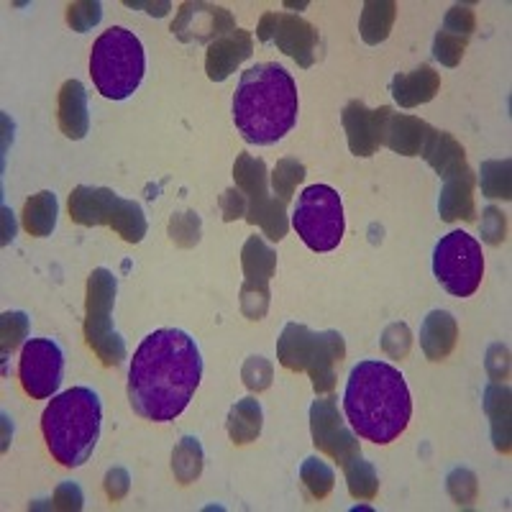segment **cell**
<instances>
[{"label": "cell", "mask_w": 512, "mask_h": 512, "mask_svg": "<svg viewBox=\"0 0 512 512\" xmlns=\"http://www.w3.org/2000/svg\"><path fill=\"white\" fill-rule=\"evenodd\" d=\"M203 379V356L190 333L159 328L136 349L128 367V402L154 423L180 418Z\"/></svg>", "instance_id": "1"}, {"label": "cell", "mask_w": 512, "mask_h": 512, "mask_svg": "<svg viewBox=\"0 0 512 512\" xmlns=\"http://www.w3.org/2000/svg\"><path fill=\"white\" fill-rule=\"evenodd\" d=\"M344 413L364 441H397L413 415V397L402 372L387 361H359L349 374L344 392Z\"/></svg>", "instance_id": "2"}, {"label": "cell", "mask_w": 512, "mask_h": 512, "mask_svg": "<svg viewBox=\"0 0 512 512\" xmlns=\"http://www.w3.org/2000/svg\"><path fill=\"white\" fill-rule=\"evenodd\" d=\"M297 85L282 64H254L233 95V123L246 144L269 146L285 139L297 123Z\"/></svg>", "instance_id": "3"}, {"label": "cell", "mask_w": 512, "mask_h": 512, "mask_svg": "<svg viewBox=\"0 0 512 512\" xmlns=\"http://www.w3.org/2000/svg\"><path fill=\"white\" fill-rule=\"evenodd\" d=\"M103 405L90 387H72L54 395L41 415V431L49 454L67 469H77L93 456L100 441Z\"/></svg>", "instance_id": "4"}, {"label": "cell", "mask_w": 512, "mask_h": 512, "mask_svg": "<svg viewBox=\"0 0 512 512\" xmlns=\"http://www.w3.org/2000/svg\"><path fill=\"white\" fill-rule=\"evenodd\" d=\"M146 72V52L134 31L113 26L95 39L90 52V75L108 100H126L139 90Z\"/></svg>", "instance_id": "5"}, {"label": "cell", "mask_w": 512, "mask_h": 512, "mask_svg": "<svg viewBox=\"0 0 512 512\" xmlns=\"http://www.w3.org/2000/svg\"><path fill=\"white\" fill-rule=\"evenodd\" d=\"M292 226L313 251H333L346 231L344 203L333 187L310 185L297 195Z\"/></svg>", "instance_id": "6"}, {"label": "cell", "mask_w": 512, "mask_h": 512, "mask_svg": "<svg viewBox=\"0 0 512 512\" xmlns=\"http://www.w3.org/2000/svg\"><path fill=\"white\" fill-rule=\"evenodd\" d=\"M433 274L448 295L472 297L484 277L482 244L466 231L441 236L433 249Z\"/></svg>", "instance_id": "7"}, {"label": "cell", "mask_w": 512, "mask_h": 512, "mask_svg": "<svg viewBox=\"0 0 512 512\" xmlns=\"http://www.w3.org/2000/svg\"><path fill=\"white\" fill-rule=\"evenodd\" d=\"M344 356V338L338 333H310L303 326H287L280 338V359L290 369H308L315 390L333 387V361Z\"/></svg>", "instance_id": "8"}, {"label": "cell", "mask_w": 512, "mask_h": 512, "mask_svg": "<svg viewBox=\"0 0 512 512\" xmlns=\"http://www.w3.org/2000/svg\"><path fill=\"white\" fill-rule=\"evenodd\" d=\"M70 213L82 226H95V223H111L123 239L131 244H139L146 233L144 210L134 200L118 198L111 190H98V187H77L70 198Z\"/></svg>", "instance_id": "9"}, {"label": "cell", "mask_w": 512, "mask_h": 512, "mask_svg": "<svg viewBox=\"0 0 512 512\" xmlns=\"http://www.w3.org/2000/svg\"><path fill=\"white\" fill-rule=\"evenodd\" d=\"M113 297H116V280L108 269H95L88 282V320L85 336L88 344L98 351L103 364L116 367L126 359V344L113 331Z\"/></svg>", "instance_id": "10"}, {"label": "cell", "mask_w": 512, "mask_h": 512, "mask_svg": "<svg viewBox=\"0 0 512 512\" xmlns=\"http://www.w3.org/2000/svg\"><path fill=\"white\" fill-rule=\"evenodd\" d=\"M21 387L34 400H49L57 395L64 379V354L52 338H29L18 359Z\"/></svg>", "instance_id": "11"}, {"label": "cell", "mask_w": 512, "mask_h": 512, "mask_svg": "<svg viewBox=\"0 0 512 512\" xmlns=\"http://www.w3.org/2000/svg\"><path fill=\"white\" fill-rule=\"evenodd\" d=\"M269 26H274V31H259V39L262 41H274L277 47L285 54H290L292 59L308 67L313 62V49H315V31L313 26H308L303 18L295 16H264Z\"/></svg>", "instance_id": "12"}, {"label": "cell", "mask_w": 512, "mask_h": 512, "mask_svg": "<svg viewBox=\"0 0 512 512\" xmlns=\"http://www.w3.org/2000/svg\"><path fill=\"white\" fill-rule=\"evenodd\" d=\"M390 118V111L382 108V111H367L361 103H354L346 108V128H349V141L351 149L361 157H367L377 149V144L382 141L384 123Z\"/></svg>", "instance_id": "13"}, {"label": "cell", "mask_w": 512, "mask_h": 512, "mask_svg": "<svg viewBox=\"0 0 512 512\" xmlns=\"http://www.w3.org/2000/svg\"><path fill=\"white\" fill-rule=\"evenodd\" d=\"M313 436L315 443L323 451L336 456V459H346V451H354L356 448L354 438L341 425L333 400H320L313 405Z\"/></svg>", "instance_id": "14"}, {"label": "cell", "mask_w": 512, "mask_h": 512, "mask_svg": "<svg viewBox=\"0 0 512 512\" xmlns=\"http://www.w3.org/2000/svg\"><path fill=\"white\" fill-rule=\"evenodd\" d=\"M231 26V16L223 8L213 6H182L180 18L172 24V31H177L182 41H205L210 36L221 34V26Z\"/></svg>", "instance_id": "15"}, {"label": "cell", "mask_w": 512, "mask_h": 512, "mask_svg": "<svg viewBox=\"0 0 512 512\" xmlns=\"http://www.w3.org/2000/svg\"><path fill=\"white\" fill-rule=\"evenodd\" d=\"M251 57V36L246 31L233 29L228 36H221L210 44L208 52V77L210 80H226L244 59Z\"/></svg>", "instance_id": "16"}, {"label": "cell", "mask_w": 512, "mask_h": 512, "mask_svg": "<svg viewBox=\"0 0 512 512\" xmlns=\"http://www.w3.org/2000/svg\"><path fill=\"white\" fill-rule=\"evenodd\" d=\"M59 121L70 139H82L88 134V95L82 82H64L62 95H59Z\"/></svg>", "instance_id": "17"}, {"label": "cell", "mask_w": 512, "mask_h": 512, "mask_svg": "<svg viewBox=\"0 0 512 512\" xmlns=\"http://www.w3.org/2000/svg\"><path fill=\"white\" fill-rule=\"evenodd\" d=\"M441 213L446 221L472 218V177L466 169L456 172V180H446L441 195Z\"/></svg>", "instance_id": "18"}, {"label": "cell", "mask_w": 512, "mask_h": 512, "mask_svg": "<svg viewBox=\"0 0 512 512\" xmlns=\"http://www.w3.org/2000/svg\"><path fill=\"white\" fill-rule=\"evenodd\" d=\"M228 431L236 443H249L259 436L262 431V408L259 402L246 397L241 400L236 408L231 410V418H228Z\"/></svg>", "instance_id": "19"}, {"label": "cell", "mask_w": 512, "mask_h": 512, "mask_svg": "<svg viewBox=\"0 0 512 512\" xmlns=\"http://www.w3.org/2000/svg\"><path fill=\"white\" fill-rule=\"evenodd\" d=\"M24 226L36 236H49L57 226V198L54 192H39L26 203Z\"/></svg>", "instance_id": "20"}, {"label": "cell", "mask_w": 512, "mask_h": 512, "mask_svg": "<svg viewBox=\"0 0 512 512\" xmlns=\"http://www.w3.org/2000/svg\"><path fill=\"white\" fill-rule=\"evenodd\" d=\"M438 88L436 72L423 67V70L413 72V75L397 77L395 80V98L402 105H415L423 103V100L433 98V90Z\"/></svg>", "instance_id": "21"}, {"label": "cell", "mask_w": 512, "mask_h": 512, "mask_svg": "<svg viewBox=\"0 0 512 512\" xmlns=\"http://www.w3.org/2000/svg\"><path fill=\"white\" fill-rule=\"evenodd\" d=\"M303 482L315 497H326L328 489L333 487V472L318 459H308V464L303 466Z\"/></svg>", "instance_id": "22"}, {"label": "cell", "mask_w": 512, "mask_h": 512, "mask_svg": "<svg viewBox=\"0 0 512 512\" xmlns=\"http://www.w3.org/2000/svg\"><path fill=\"white\" fill-rule=\"evenodd\" d=\"M303 172L305 169L295 162H282L280 167L274 169V190H277V195H280L282 200L290 198L295 182H300L305 177Z\"/></svg>", "instance_id": "23"}, {"label": "cell", "mask_w": 512, "mask_h": 512, "mask_svg": "<svg viewBox=\"0 0 512 512\" xmlns=\"http://www.w3.org/2000/svg\"><path fill=\"white\" fill-rule=\"evenodd\" d=\"M100 21V3H77L70 6V24L77 31H88Z\"/></svg>", "instance_id": "24"}, {"label": "cell", "mask_w": 512, "mask_h": 512, "mask_svg": "<svg viewBox=\"0 0 512 512\" xmlns=\"http://www.w3.org/2000/svg\"><path fill=\"white\" fill-rule=\"evenodd\" d=\"M175 456L185 459V461H175V469H180L182 464H187V466H190V479L198 477V474H200V459H203V454H200V443L195 441V438H185V443L177 448Z\"/></svg>", "instance_id": "25"}]
</instances>
